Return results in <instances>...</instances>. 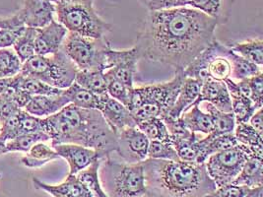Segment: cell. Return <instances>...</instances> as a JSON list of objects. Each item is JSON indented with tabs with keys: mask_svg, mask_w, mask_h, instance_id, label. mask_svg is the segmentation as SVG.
Here are the masks:
<instances>
[{
	"mask_svg": "<svg viewBox=\"0 0 263 197\" xmlns=\"http://www.w3.org/2000/svg\"><path fill=\"white\" fill-rule=\"evenodd\" d=\"M215 21L194 8L147 14L135 47L141 58L184 70L215 40Z\"/></svg>",
	"mask_w": 263,
	"mask_h": 197,
	"instance_id": "6da1fadb",
	"label": "cell"
},
{
	"mask_svg": "<svg viewBox=\"0 0 263 197\" xmlns=\"http://www.w3.org/2000/svg\"><path fill=\"white\" fill-rule=\"evenodd\" d=\"M43 126L51 140V146L78 144L96 150L105 159L118 148L117 136L98 110H85L69 104L43 119Z\"/></svg>",
	"mask_w": 263,
	"mask_h": 197,
	"instance_id": "7a4b0ae2",
	"label": "cell"
},
{
	"mask_svg": "<svg viewBox=\"0 0 263 197\" xmlns=\"http://www.w3.org/2000/svg\"><path fill=\"white\" fill-rule=\"evenodd\" d=\"M142 164L148 196L202 197L217 188L205 164L150 158Z\"/></svg>",
	"mask_w": 263,
	"mask_h": 197,
	"instance_id": "3957f363",
	"label": "cell"
},
{
	"mask_svg": "<svg viewBox=\"0 0 263 197\" xmlns=\"http://www.w3.org/2000/svg\"><path fill=\"white\" fill-rule=\"evenodd\" d=\"M183 70H176L168 82L132 88L128 109L136 123L150 119L161 120L168 115L178 95L183 79Z\"/></svg>",
	"mask_w": 263,
	"mask_h": 197,
	"instance_id": "277c9868",
	"label": "cell"
},
{
	"mask_svg": "<svg viewBox=\"0 0 263 197\" xmlns=\"http://www.w3.org/2000/svg\"><path fill=\"white\" fill-rule=\"evenodd\" d=\"M104 162L101 184L108 197L148 196L142 163H119L109 158Z\"/></svg>",
	"mask_w": 263,
	"mask_h": 197,
	"instance_id": "5b68a950",
	"label": "cell"
},
{
	"mask_svg": "<svg viewBox=\"0 0 263 197\" xmlns=\"http://www.w3.org/2000/svg\"><path fill=\"white\" fill-rule=\"evenodd\" d=\"M59 23L70 33L83 37L105 38L112 26L96 11L94 1H75L55 5Z\"/></svg>",
	"mask_w": 263,
	"mask_h": 197,
	"instance_id": "8992f818",
	"label": "cell"
},
{
	"mask_svg": "<svg viewBox=\"0 0 263 197\" xmlns=\"http://www.w3.org/2000/svg\"><path fill=\"white\" fill-rule=\"evenodd\" d=\"M78 70L74 62L60 49L50 55L35 54L22 64L20 74L39 79L49 86L65 90L74 83Z\"/></svg>",
	"mask_w": 263,
	"mask_h": 197,
	"instance_id": "52a82bcc",
	"label": "cell"
},
{
	"mask_svg": "<svg viewBox=\"0 0 263 197\" xmlns=\"http://www.w3.org/2000/svg\"><path fill=\"white\" fill-rule=\"evenodd\" d=\"M61 49L79 70H103L110 44L105 38L83 37L68 32Z\"/></svg>",
	"mask_w": 263,
	"mask_h": 197,
	"instance_id": "ba28073f",
	"label": "cell"
},
{
	"mask_svg": "<svg viewBox=\"0 0 263 197\" xmlns=\"http://www.w3.org/2000/svg\"><path fill=\"white\" fill-rule=\"evenodd\" d=\"M251 157H254L251 151L238 143L234 147L209 156L204 164L209 178L215 184L216 187H220L233 183L245 163Z\"/></svg>",
	"mask_w": 263,
	"mask_h": 197,
	"instance_id": "9c48e42d",
	"label": "cell"
},
{
	"mask_svg": "<svg viewBox=\"0 0 263 197\" xmlns=\"http://www.w3.org/2000/svg\"><path fill=\"white\" fill-rule=\"evenodd\" d=\"M140 60L139 50L135 46L132 49L121 50L110 48L106 52L104 73L125 86L133 88L134 77L137 73V65Z\"/></svg>",
	"mask_w": 263,
	"mask_h": 197,
	"instance_id": "30bf717a",
	"label": "cell"
},
{
	"mask_svg": "<svg viewBox=\"0 0 263 197\" xmlns=\"http://www.w3.org/2000/svg\"><path fill=\"white\" fill-rule=\"evenodd\" d=\"M117 153L127 164L142 163L148 158L149 139L141 130L129 127L117 134Z\"/></svg>",
	"mask_w": 263,
	"mask_h": 197,
	"instance_id": "8fae6325",
	"label": "cell"
},
{
	"mask_svg": "<svg viewBox=\"0 0 263 197\" xmlns=\"http://www.w3.org/2000/svg\"><path fill=\"white\" fill-rule=\"evenodd\" d=\"M60 158H63L69 165V173L76 174L88 168L97 160H105L104 156L91 148L78 144L62 143L52 146Z\"/></svg>",
	"mask_w": 263,
	"mask_h": 197,
	"instance_id": "7c38bea8",
	"label": "cell"
},
{
	"mask_svg": "<svg viewBox=\"0 0 263 197\" xmlns=\"http://www.w3.org/2000/svg\"><path fill=\"white\" fill-rule=\"evenodd\" d=\"M99 111H101L106 123H108L116 135L123 129L137 126L136 121L129 109L119 101L110 98L108 94L104 96Z\"/></svg>",
	"mask_w": 263,
	"mask_h": 197,
	"instance_id": "4fadbf2b",
	"label": "cell"
},
{
	"mask_svg": "<svg viewBox=\"0 0 263 197\" xmlns=\"http://www.w3.org/2000/svg\"><path fill=\"white\" fill-rule=\"evenodd\" d=\"M55 5L49 0H23L19 14L25 26L41 29L53 21Z\"/></svg>",
	"mask_w": 263,
	"mask_h": 197,
	"instance_id": "5bb4252c",
	"label": "cell"
},
{
	"mask_svg": "<svg viewBox=\"0 0 263 197\" xmlns=\"http://www.w3.org/2000/svg\"><path fill=\"white\" fill-rule=\"evenodd\" d=\"M67 33L66 28L54 20L48 26L37 29L35 40L36 54L50 55L57 53L61 49Z\"/></svg>",
	"mask_w": 263,
	"mask_h": 197,
	"instance_id": "9a60e30c",
	"label": "cell"
},
{
	"mask_svg": "<svg viewBox=\"0 0 263 197\" xmlns=\"http://www.w3.org/2000/svg\"><path fill=\"white\" fill-rule=\"evenodd\" d=\"M33 184L36 189L44 190L52 197H97L76 174L69 173L60 185H48L37 179H33Z\"/></svg>",
	"mask_w": 263,
	"mask_h": 197,
	"instance_id": "2e32d148",
	"label": "cell"
},
{
	"mask_svg": "<svg viewBox=\"0 0 263 197\" xmlns=\"http://www.w3.org/2000/svg\"><path fill=\"white\" fill-rule=\"evenodd\" d=\"M204 102L214 106L219 111L232 112V101L224 81L208 79L202 83L200 94L193 106H200Z\"/></svg>",
	"mask_w": 263,
	"mask_h": 197,
	"instance_id": "e0dca14e",
	"label": "cell"
},
{
	"mask_svg": "<svg viewBox=\"0 0 263 197\" xmlns=\"http://www.w3.org/2000/svg\"><path fill=\"white\" fill-rule=\"evenodd\" d=\"M201 81L185 77L182 81L178 98L176 100L167 117L179 119L183 112L189 111L193 106L196 98H198L201 91Z\"/></svg>",
	"mask_w": 263,
	"mask_h": 197,
	"instance_id": "ac0fdd59",
	"label": "cell"
},
{
	"mask_svg": "<svg viewBox=\"0 0 263 197\" xmlns=\"http://www.w3.org/2000/svg\"><path fill=\"white\" fill-rule=\"evenodd\" d=\"M69 104L68 98L63 95V93L55 96H33L24 110L37 117H47L59 112Z\"/></svg>",
	"mask_w": 263,
	"mask_h": 197,
	"instance_id": "d6986e66",
	"label": "cell"
},
{
	"mask_svg": "<svg viewBox=\"0 0 263 197\" xmlns=\"http://www.w3.org/2000/svg\"><path fill=\"white\" fill-rule=\"evenodd\" d=\"M236 0H191L190 6L206 14L217 25L227 24Z\"/></svg>",
	"mask_w": 263,
	"mask_h": 197,
	"instance_id": "ffe728a7",
	"label": "cell"
},
{
	"mask_svg": "<svg viewBox=\"0 0 263 197\" xmlns=\"http://www.w3.org/2000/svg\"><path fill=\"white\" fill-rule=\"evenodd\" d=\"M238 144V141L234 133L231 134H207L206 137L198 139V145L200 150L199 164H204L209 156L218 153L220 151L234 147Z\"/></svg>",
	"mask_w": 263,
	"mask_h": 197,
	"instance_id": "44dd1931",
	"label": "cell"
},
{
	"mask_svg": "<svg viewBox=\"0 0 263 197\" xmlns=\"http://www.w3.org/2000/svg\"><path fill=\"white\" fill-rule=\"evenodd\" d=\"M63 95L68 98L69 103L77 108L85 110H100L103 98L106 95H96L87 89H84L75 82L71 86L63 90Z\"/></svg>",
	"mask_w": 263,
	"mask_h": 197,
	"instance_id": "7402d4cb",
	"label": "cell"
},
{
	"mask_svg": "<svg viewBox=\"0 0 263 197\" xmlns=\"http://www.w3.org/2000/svg\"><path fill=\"white\" fill-rule=\"evenodd\" d=\"M180 119L184 126L193 133L200 132L207 135L213 132L212 116L208 112L201 111L199 106H193L189 111L183 112Z\"/></svg>",
	"mask_w": 263,
	"mask_h": 197,
	"instance_id": "603a6c76",
	"label": "cell"
},
{
	"mask_svg": "<svg viewBox=\"0 0 263 197\" xmlns=\"http://www.w3.org/2000/svg\"><path fill=\"white\" fill-rule=\"evenodd\" d=\"M232 184L249 188L263 186V158H249Z\"/></svg>",
	"mask_w": 263,
	"mask_h": 197,
	"instance_id": "cb8c5ba5",
	"label": "cell"
},
{
	"mask_svg": "<svg viewBox=\"0 0 263 197\" xmlns=\"http://www.w3.org/2000/svg\"><path fill=\"white\" fill-rule=\"evenodd\" d=\"M234 135L239 144L251 151L252 156L263 158V135L259 134L250 123L236 124Z\"/></svg>",
	"mask_w": 263,
	"mask_h": 197,
	"instance_id": "d4e9b609",
	"label": "cell"
},
{
	"mask_svg": "<svg viewBox=\"0 0 263 197\" xmlns=\"http://www.w3.org/2000/svg\"><path fill=\"white\" fill-rule=\"evenodd\" d=\"M228 48L258 66L263 64V41L260 37L243 42H228Z\"/></svg>",
	"mask_w": 263,
	"mask_h": 197,
	"instance_id": "484cf974",
	"label": "cell"
},
{
	"mask_svg": "<svg viewBox=\"0 0 263 197\" xmlns=\"http://www.w3.org/2000/svg\"><path fill=\"white\" fill-rule=\"evenodd\" d=\"M226 56L232 67L231 77H233L234 79L241 81L262 73V69L260 66L249 62L248 60L243 58L242 56L233 51L230 48H228Z\"/></svg>",
	"mask_w": 263,
	"mask_h": 197,
	"instance_id": "4316f807",
	"label": "cell"
},
{
	"mask_svg": "<svg viewBox=\"0 0 263 197\" xmlns=\"http://www.w3.org/2000/svg\"><path fill=\"white\" fill-rule=\"evenodd\" d=\"M74 82L96 95L107 94L108 83L103 70H78Z\"/></svg>",
	"mask_w": 263,
	"mask_h": 197,
	"instance_id": "83f0119b",
	"label": "cell"
},
{
	"mask_svg": "<svg viewBox=\"0 0 263 197\" xmlns=\"http://www.w3.org/2000/svg\"><path fill=\"white\" fill-rule=\"evenodd\" d=\"M58 158L60 157L53 148L49 147L45 142H39L27 152L21 163L29 169H37Z\"/></svg>",
	"mask_w": 263,
	"mask_h": 197,
	"instance_id": "f1b7e54d",
	"label": "cell"
},
{
	"mask_svg": "<svg viewBox=\"0 0 263 197\" xmlns=\"http://www.w3.org/2000/svg\"><path fill=\"white\" fill-rule=\"evenodd\" d=\"M16 88L24 91L33 96H55L62 93L63 90L49 86L45 82L33 78L23 76L22 74L16 75Z\"/></svg>",
	"mask_w": 263,
	"mask_h": 197,
	"instance_id": "f546056e",
	"label": "cell"
},
{
	"mask_svg": "<svg viewBox=\"0 0 263 197\" xmlns=\"http://www.w3.org/2000/svg\"><path fill=\"white\" fill-rule=\"evenodd\" d=\"M198 136L193 133L189 138L172 140V144L176 149L179 159L182 162L199 164L200 150L198 145Z\"/></svg>",
	"mask_w": 263,
	"mask_h": 197,
	"instance_id": "4dcf8cb0",
	"label": "cell"
},
{
	"mask_svg": "<svg viewBox=\"0 0 263 197\" xmlns=\"http://www.w3.org/2000/svg\"><path fill=\"white\" fill-rule=\"evenodd\" d=\"M205 111L208 112L213 120L214 129L212 134L222 135L234 133L236 127V121L233 112H223L217 110L214 106L206 103Z\"/></svg>",
	"mask_w": 263,
	"mask_h": 197,
	"instance_id": "1f68e13d",
	"label": "cell"
},
{
	"mask_svg": "<svg viewBox=\"0 0 263 197\" xmlns=\"http://www.w3.org/2000/svg\"><path fill=\"white\" fill-rule=\"evenodd\" d=\"M48 140H50V138L45 132L22 134V135L17 136L12 140L6 141L5 153H11V152L27 153L36 143L46 142Z\"/></svg>",
	"mask_w": 263,
	"mask_h": 197,
	"instance_id": "d6a6232c",
	"label": "cell"
},
{
	"mask_svg": "<svg viewBox=\"0 0 263 197\" xmlns=\"http://www.w3.org/2000/svg\"><path fill=\"white\" fill-rule=\"evenodd\" d=\"M37 29L26 27L23 34L16 40L13 47L22 64L36 54L35 40Z\"/></svg>",
	"mask_w": 263,
	"mask_h": 197,
	"instance_id": "836d02e7",
	"label": "cell"
},
{
	"mask_svg": "<svg viewBox=\"0 0 263 197\" xmlns=\"http://www.w3.org/2000/svg\"><path fill=\"white\" fill-rule=\"evenodd\" d=\"M137 128L141 130L149 141L156 140L162 142H171V136L167 131V126L165 123L159 119L154 117L147 121L137 123Z\"/></svg>",
	"mask_w": 263,
	"mask_h": 197,
	"instance_id": "e575fe53",
	"label": "cell"
},
{
	"mask_svg": "<svg viewBox=\"0 0 263 197\" xmlns=\"http://www.w3.org/2000/svg\"><path fill=\"white\" fill-rule=\"evenodd\" d=\"M102 162L103 160L95 161L88 168L84 169L81 172H77L76 175L96 194L97 197H108L102 186L99 175Z\"/></svg>",
	"mask_w": 263,
	"mask_h": 197,
	"instance_id": "d590c367",
	"label": "cell"
},
{
	"mask_svg": "<svg viewBox=\"0 0 263 197\" xmlns=\"http://www.w3.org/2000/svg\"><path fill=\"white\" fill-rule=\"evenodd\" d=\"M22 62L11 49H0V78H10L21 72Z\"/></svg>",
	"mask_w": 263,
	"mask_h": 197,
	"instance_id": "8d00e7d4",
	"label": "cell"
},
{
	"mask_svg": "<svg viewBox=\"0 0 263 197\" xmlns=\"http://www.w3.org/2000/svg\"><path fill=\"white\" fill-rule=\"evenodd\" d=\"M232 112L235 116L236 124L249 123L252 114L257 111L251 98L242 96H232Z\"/></svg>",
	"mask_w": 263,
	"mask_h": 197,
	"instance_id": "74e56055",
	"label": "cell"
},
{
	"mask_svg": "<svg viewBox=\"0 0 263 197\" xmlns=\"http://www.w3.org/2000/svg\"><path fill=\"white\" fill-rule=\"evenodd\" d=\"M148 158L160 160L180 161L176 149L171 142L152 140L149 142Z\"/></svg>",
	"mask_w": 263,
	"mask_h": 197,
	"instance_id": "f35d334b",
	"label": "cell"
},
{
	"mask_svg": "<svg viewBox=\"0 0 263 197\" xmlns=\"http://www.w3.org/2000/svg\"><path fill=\"white\" fill-rule=\"evenodd\" d=\"M106 76V75H105ZM107 94L110 98H115L119 101L122 105H124L127 109L130 102V94H132V88L125 86L120 81L107 77Z\"/></svg>",
	"mask_w": 263,
	"mask_h": 197,
	"instance_id": "ab89813d",
	"label": "cell"
},
{
	"mask_svg": "<svg viewBox=\"0 0 263 197\" xmlns=\"http://www.w3.org/2000/svg\"><path fill=\"white\" fill-rule=\"evenodd\" d=\"M19 135L26 133H36L44 132L43 119L30 114L29 112L22 109L20 111V121H19Z\"/></svg>",
	"mask_w": 263,
	"mask_h": 197,
	"instance_id": "60d3db41",
	"label": "cell"
},
{
	"mask_svg": "<svg viewBox=\"0 0 263 197\" xmlns=\"http://www.w3.org/2000/svg\"><path fill=\"white\" fill-rule=\"evenodd\" d=\"M149 12L186 7L191 0H139Z\"/></svg>",
	"mask_w": 263,
	"mask_h": 197,
	"instance_id": "b9f144b4",
	"label": "cell"
},
{
	"mask_svg": "<svg viewBox=\"0 0 263 197\" xmlns=\"http://www.w3.org/2000/svg\"><path fill=\"white\" fill-rule=\"evenodd\" d=\"M14 91L0 96V123H4L7 119L22 110L13 98Z\"/></svg>",
	"mask_w": 263,
	"mask_h": 197,
	"instance_id": "7bdbcfd3",
	"label": "cell"
},
{
	"mask_svg": "<svg viewBox=\"0 0 263 197\" xmlns=\"http://www.w3.org/2000/svg\"><path fill=\"white\" fill-rule=\"evenodd\" d=\"M263 73L255 75L246 79L251 89V101L257 110L262 109L263 106Z\"/></svg>",
	"mask_w": 263,
	"mask_h": 197,
	"instance_id": "ee69618b",
	"label": "cell"
},
{
	"mask_svg": "<svg viewBox=\"0 0 263 197\" xmlns=\"http://www.w3.org/2000/svg\"><path fill=\"white\" fill-rule=\"evenodd\" d=\"M251 188L242 185L228 184L217 187L214 191L216 197H247Z\"/></svg>",
	"mask_w": 263,
	"mask_h": 197,
	"instance_id": "f6af8a7d",
	"label": "cell"
},
{
	"mask_svg": "<svg viewBox=\"0 0 263 197\" xmlns=\"http://www.w3.org/2000/svg\"><path fill=\"white\" fill-rule=\"evenodd\" d=\"M26 27L20 29H1L0 30V49H7L14 45L16 40L20 37Z\"/></svg>",
	"mask_w": 263,
	"mask_h": 197,
	"instance_id": "bcb514c9",
	"label": "cell"
},
{
	"mask_svg": "<svg viewBox=\"0 0 263 197\" xmlns=\"http://www.w3.org/2000/svg\"><path fill=\"white\" fill-rule=\"evenodd\" d=\"M16 76L10 78H0V96L16 90Z\"/></svg>",
	"mask_w": 263,
	"mask_h": 197,
	"instance_id": "7dc6e473",
	"label": "cell"
},
{
	"mask_svg": "<svg viewBox=\"0 0 263 197\" xmlns=\"http://www.w3.org/2000/svg\"><path fill=\"white\" fill-rule=\"evenodd\" d=\"M249 123L251 124V126L259 133L263 135V111L262 109H259L255 111Z\"/></svg>",
	"mask_w": 263,
	"mask_h": 197,
	"instance_id": "c3c4849f",
	"label": "cell"
},
{
	"mask_svg": "<svg viewBox=\"0 0 263 197\" xmlns=\"http://www.w3.org/2000/svg\"><path fill=\"white\" fill-rule=\"evenodd\" d=\"M51 1L54 5H59V4H65V3H70V2H75V1H85V0H49ZM94 1V0H92Z\"/></svg>",
	"mask_w": 263,
	"mask_h": 197,
	"instance_id": "681fc988",
	"label": "cell"
},
{
	"mask_svg": "<svg viewBox=\"0 0 263 197\" xmlns=\"http://www.w3.org/2000/svg\"><path fill=\"white\" fill-rule=\"evenodd\" d=\"M5 144H6V141H4V140L0 137V155L6 154V153H5Z\"/></svg>",
	"mask_w": 263,
	"mask_h": 197,
	"instance_id": "f907efd6",
	"label": "cell"
},
{
	"mask_svg": "<svg viewBox=\"0 0 263 197\" xmlns=\"http://www.w3.org/2000/svg\"><path fill=\"white\" fill-rule=\"evenodd\" d=\"M202 197H216L215 193H214V191L213 192H211V193H209V194H206V195H204Z\"/></svg>",
	"mask_w": 263,
	"mask_h": 197,
	"instance_id": "816d5d0a",
	"label": "cell"
}]
</instances>
